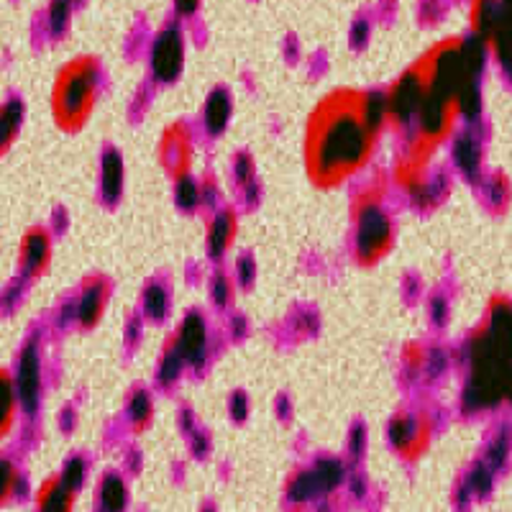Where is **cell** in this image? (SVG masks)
<instances>
[{"label":"cell","mask_w":512,"mask_h":512,"mask_svg":"<svg viewBox=\"0 0 512 512\" xmlns=\"http://www.w3.org/2000/svg\"><path fill=\"white\" fill-rule=\"evenodd\" d=\"M423 431L415 418H397L390 425V441L397 448H413L420 441Z\"/></svg>","instance_id":"2e32d148"},{"label":"cell","mask_w":512,"mask_h":512,"mask_svg":"<svg viewBox=\"0 0 512 512\" xmlns=\"http://www.w3.org/2000/svg\"><path fill=\"white\" fill-rule=\"evenodd\" d=\"M364 446H367V431H364L361 425H356L354 431L349 433V448H351V454L361 456V454H364Z\"/></svg>","instance_id":"484cf974"},{"label":"cell","mask_w":512,"mask_h":512,"mask_svg":"<svg viewBox=\"0 0 512 512\" xmlns=\"http://www.w3.org/2000/svg\"><path fill=\"white\" fill-rule=\"evenodd\" d=\"M18 123H21V103L11 100V103L6 105V113H3V134H6V146L8 141H11V136L16 134Z\"/></svg>","instance_id":"603a6c76"},{"label":"cell","mask_w":512,"mask_h":512,"mask_svg":"<svg viewBox=\"0 0 512 512\" xmlns=\"http://www.w3.org/2000/svg\"><path fill=\"white\" fill-rule=\"evenodd\" d=\"M425 100V80L418 72H410V75L402 77L397 82V88L390 95V113L392 118H397L400 123H408L410 118L420 116V108H423Z\"/></svg>","instance_id":"52a82bcc"},{"label":"cell","mask_w":512,"mask_h":512,"mask_svg":"<svg viewBox=\"0 0 512 512\" xmlns=\"http://www.w3.org/2000/svg\"><path fill=\"white\" fill-rule=\"evenodd\" d=\"M512 379V308L497 305L487 331L472 341V374L466 384V405L472 410L497 405L507 397Z\"/></svg>","instance_id":"6da1fadb"},{"label":"cell","mask_w":512,"mask_h":512,"mask_svg":"<svg viewBox=\"0 0 512 512\" xmlns=\"http://www.w3.org/2000/svg\"><path fill=\"white\" fill-rule=\"evenodd\" d=\"M505 67H507V72H510V80H512V62L505 64Z\"/></svg>","instance_id":"d6a6232c"},{"label":"cell","mask_w":512,"mask_h":512,"mask_svg":"<svg viewBox=\"0 0 512 512\" xmlns=\"http://www.w3.org/2000/svg\"><path fill=\"white\" fill-rule=\"evenodd\" d=\"M185 62V39L180 26H167L159 31L152 49V72L159 82H172L182 70Z\"/></svg>","instance_id":"277c9868"},{"label":"cell","mask_w":512,"mask_h":512,"mask_svg":"<svg viewBox=\"0 0 512 512\" xmlns=\"http://www.w3.org/2000/svg\"><path fill=\"white\" fill-rule=\"evenodd\" d=\"M103 305H105V290L95 282V285H90L88 290L82 292L80 303H77L75 308V318L80 320L82 326H93L95 320L100 318V313H103Z\"/></svg>","instance_id":"7c38bea8"},{"label":"cell","mask_w":512,"mask_h":512,"mask_svg":"<svg viewBox=\"0 0 512 512\" xmlns=\"http://www.w3.org/2000/svg\"><path fill=\"white\" fill-rule=\"evenodd\" d=\"M231 239H233V218L231 213H221V216L213 221V226H210V239H208L210 254L218 259V256L228 249Z\"/></svg>","instance_id":"e0dca14e"},{"label":"cell","mask_w":512,"mask_h":512,"mask_svg":"<svg viewBox=\"0 0 512 512\" xmlns=\"http://www.w3.org/2000/svg\"><path fill=\"white\" fill-rule=\"evenodd\" d=\"M82 479H85V464H82L80 459L70 461V466L64 469L62 482L67 484V487H70V489H77L82 484Z\"/></svg>","instance_id":"d4e9b609"},{"label":"cell","mask_w":512,"mask_h":512,"mask_svg":"<svg viewBox=\"0 0 512 512\" xmlns=\"http://www.w3.org/2000/svg\"><path fill=\"white\" fill-rule=\"evenodd\" d=\"M100 505L108 507V510H118V507L126 505V487L118 477H108L100 484Z\"/></svg>","instance_id":"ac0fdd59"},{"label":"cell","mask_w":512,"mask_h":512,"mask_svg":"<svg viewBox=\"0 0 512 512\" xmlns=\"http://www.w3.org/2000/svg\"><path fill=\"white\" fill-rule=\"evenodd\" d=\"M75 489H70L64 482H54L49 484L44 497H41V507H52V510H59V507L70 505V497Z\"/></svg>","instance_id":"44dd1931"},{"label":"cell","mask_w":512,"mask_h":512,"mask_svg":"<svg viewBox=\"0 0 512 512\" xmlns=\"http://www.w3.org/2000/svg\"><path fill=\"white\" fill-rule=\"evenodd\" d=\"M177 200H180L182 208H192V205L198 203V187H195V182L190 180V177H185V180H180V187H177Z\"/></svg>","instance_id":"cb8c5ba5"},{"label":"cell","mask_w":512,"mask_h":512,"mask_svg":"<svg viewBox=\"0 0 512 512\" xmlns=\"http://www.w3.org/2000/svg\"><path fill=\"white\" fill-rule=\"evenodd\" d=\"M239 280L244 285H251V280H254V262L251 259H241L239 262Z\"/></svg>","instance_id":"1f68e13d"},{"label":"cell","mask_w":512,"mask_h":512,"mask_svg":"<svg viewBox=\"0 0 512 512\" xmlns=\"http://www.w3.org/2000/svg\"><path fill=\"white\" fill-rule=\"evenodd\" d=\"M454 159L466 177H477L479 162H482V154H479V141L474 139L472 134L461 136L454 146Z\"/></svg>","instance_id":"5bb4252c"},{"label":"cell","mask_w":512,"mask_h":512,"mask_svg":"<svg viewBox=\"0 0 512 512\" xmlns=\"http://www.w3.org/2000/svg\"><path fill=\"white\" fill-rule=\"evenodd\" d=\"M428 313H431V318L436 320V323H443V320H446L448 308H446V303H443V297L431 300V308H428Z\"/></svg>","instance_id":"f546056e"},{"label":"cell","mask_w":512,"mask_h":512,"mask_svg":"<svg viewBox=\"0 0 512 512\" xmlns=\"http://www.w3.org/2000/svg\"><path fill=\"white\" fill-rule=\"evenodd\" d=\"M367 39H369V24L367 21H359V24L354 26V31H351V41H354L356 47H361Z\"/></svg>","instance_id":"4dcf8cb0"},{"label":"cell","mask_w":512,"mask_h":512,"mask_svg":"<svg viewBox=\"0 0 512 512\" xmlns=\"http://www.w3.org/2000/svg\"><path fill=\"white\" fill-rule=\"evenodd\" d=\"M344 479V469L336 461H320L315 469L305 472L303 477H297L290 487V497L295 502H305L313 500L318 495H326L331 489L338 487V482Z\"/></svg>","instance_id":"8992f818"},{"label":"cell","mask_w":512,"mask_h":512,"mask_svg":"<svg viewBox=\"0 0 512 512\" xmlns=\"http://www.w3.org/2000/svg\"><path fill=\"white\" fill-rule=\"evenodd\" d=\"M228 116H231V100H228V95L223 90H218V93L210 95L208 105H205V126L213 134H218L228 123Z\"/></svg>","instance_id":"9a60e30c"},{"label":"cell","mask_w":512,"mask_h":512,"mask_svg":"<svg viewBox=\"0 0 512 512\" xmlns=\"http://www.w3.org/2000/svg\"><path fill=\"white\" fill-rule=\"evenodd\" d=\"M489 41H495V49L500 54L502 64L512 62V0H497Z\"/></svg>","instance_id":"30bf717a"},{"label":"cell","mask_w":512,"mask_h":512,"mask_svg":"<svg viewBox=\"0 0 512 512\" xmlns=\"http://www.w3.org/2000/svg\"><path fill=\"white\" fill-rule=\"evenodd\" d=\"M169 308V297L167 290L162 285H149L144 292V310L152 315L154 320H162L167 315Z\"/></svg>","instance_id":"d6986e66"},{"label":"cell","mask_w":512,"mask_h":512,"mask_svg":"<svg viewBox=\"0 0 512 512\" xmlns=\"http://www.w3.org/2000/svg\"><path fill=\"white\" fill-rule=\"evenodd\" d=\"M95 90H98V67L90 59L70 64L59 77L57 95H54V111L59 121L67 126L85 121L95 100Z\"/></svg>","instance_id":"3957f363"},{"label":"cell","mask_w":512,"mask_h":512,"mask_svg":"<svg viewBox=\"0 0 512 512\" xmlns=\"http://www.w3.org/2000/svg\"><path fill=\"white\" fill-rule=\"evenodd\" d=\"M49 259V241L44 233L34 231L29 233V239H26L24 244V251H21V262H24L26 272L36 274L44 269V264H47Z\"/></svg>","instance_id":"4fadbf2b"},{"label":"cell","mask_w":512,"mask_h":512,"mask_svg":"<svg viewBox=\"0 0 512 512\" xmlns=\"http://www.w3.org/2000/svg\"><path fill=\"white\" fill-rule=\"evenodd\" d=\"M390 236V221L377 205H367L361 210L359 228H356V251H359L361 259H377L384 246L390 244Z\"/></svg>","instance_id":"5b68a950"},{"label":"cell","mask_w":512,"mask_h":512,"mask_svg":"<svg viewBox=\"0 0 512 512\" xmlns=\"http://www.w3.org/2000/svg\"><path fill=\"white\" fill-rule=\"evenodd\" d=\"M213 297H216L218 305H226L228 297H231V285H228V280L223 274H218L216 282H213Z\"/></svg>","instance_id":"4316f807"},{"label":"cell","mask_w":512,"mask_h":512,"mask_svg":"<svg viewBox=\"0 0 512 512\" xmlns=\"http://www.w3.org/2000/svg\"><path fill=\"white\" fill-rule=\"evenodd\" d=\"M41 379H39V354L34 346H26L21 361H18V402L26 413H34L39 402Z\"/></svg>","instance_id":"ba28073f"},{"label":"cell","mask_w":512,"mask_h":512,"mask_svg":"<svg viewBox=\"0 0 512 512\" xmlns=\"http://www.w3.org/2000/svg\"><path fill=\"white\" fill-rule=\"evenodd\" d=\"M198 8H200V0H175V11L177 16L182 18H190Z\"/></svg>","instance_id":"83f0119b"},{"label":"cell","mask_w":512,"mask_h":512,"mask_svg":"<svg viewBox=\"0 0 512 512\" xmlns=\"http://www.w3.org/2000/svg\"><path fill=\"white\" fill-rule=\"evenodd\" d=\"M231 413L236 420H244L246 413H249V402H246L244 395H236L231 400Z\"/></svg>","instance_id":"f1b7e54d"},{"label":"cell","mask_w":512,"mask_h":512,"mask_svg":"<svg viewBox=\"0 0 512 512\" xmlns=\"http://www.w3.org/2000/svg\"><path fill=\"white\" fill-rule=\"evenodd\" d=\"M372 128L367 126L359 111H338L326 113L320 118L318 131L313 134V172L323 182H338L341 177L351 175L369 152Z\"/></svg>","instance_id":"7a4b0ae2"},{"label":"cell","mask_w":512,"mask_h":512,"mask_svg":"<svg viewBox=\"0 0 512 512\" xmlns=\"http://www.w3.org/2000/svg\"><path fill=\"white\" fill-rule=\"evenodd\" d=\"M205 346H208V328H205V323L198 315H190V318L182 323L175 349L180 351L185 364H198L205 356Z\"/></svg>","instance_id":"9c48e42d"},{"label":"cell","mask_w":512,"mask_h":512,"mask_svg":"<svg viewBox=\"0 0 512 512\" xmlns=\"http://www.w3.org/2000/svg\"><path fill=\"white\" fill-rule=\"evenodd\" d=\"M123 187V162L116 152H108L100 167V192L108 203H116Z\"/></svg>","instance_id":"8fae6325"},{"label":"cell","mask_w":512,"mask_h":512,"mask_svg":"<svg viewBox=\"0 0 512 512\" xmlns=\"http://www.w3.org/2000/svg\"><path fill=\"white\" fill-rule=\"evenodd\" d=\"M72 13V0H52L49 3V29L54 36L64 34L67 29V21H70Z\"/></svg>","instance_id":"ffe728a7"},{"label":"cell","mask_w":512,"mask_h":512,"mask_svg":"<svg viewBox=\"0 0 512 512\" xmlns=\"http://www.w3.org/2000/svg\"><path fill=\"white\" fill-rule=\"evenodd\" d=\"M128 413H131V420H134L136 425L149 423V418H152V397H149V392H139V395L131 400Z\"/></svg>","instance_id":"7402d4cb"}]
</instances>
